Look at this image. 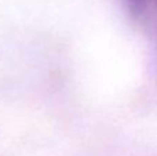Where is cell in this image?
I'll list each match as a JSON object with an SVG mask.
<instances>
[{
	"label": "cell",
	"instance_id": "cell-1",
	"mask_svg": "<svg viewBox=\"0 0 157 156\" xmlns=\"http://www.w3.org/2000/svg\"><path fill=\"white\" fill-rule=\"evenodd\" d=\"M128 13L144 25L157 24V0H124Z\"/></svg>",
	"mask_w": 157,
	"mask_h": 156
}]
</instances>
